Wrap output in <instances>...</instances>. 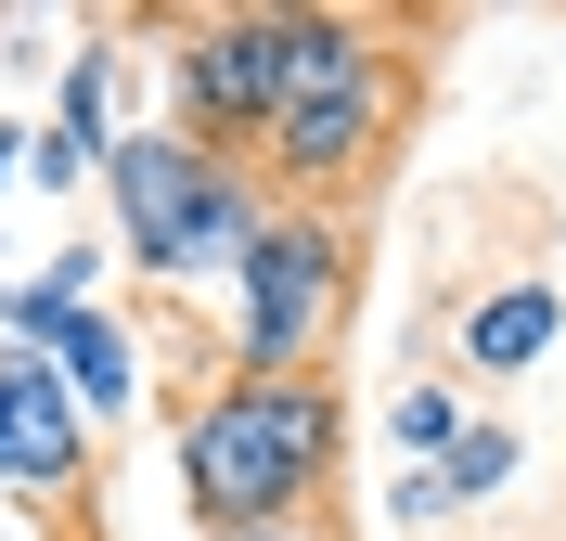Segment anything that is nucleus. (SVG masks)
Segmentation results:
<instances>
[{"label":"nucleus","mask_w":566,"mask_h":541,"mask_svg":"<svg viewBox=\"0 0 566 541\" xmlns=\"http://www.w3.org/2000/svg\"><path fill=\"white\" fill-rule=\"evenodd\" d=\"M168 465H180L193 541L296 529V516H322V490L348 465V399H335V374H207L180 399Z\"/></svg>","instance_id":"f257e3e1"},{"label":"nucleus","mask_w":566,"mask_h":541,"mask_svg":"<svg viewBox=\"0 0 566 541\" xmlns=\"http://www.w3.org/2000/svg\"><path fill=\"white\" fill-rule=\"evenodd\" d=\"M399 116H412V52H399L387 13H310V52H296V91L271 104V129L245 143L258 194L271 207H335L348 219L374 194V168L399 155Z\"/></svg>","instance_id":"f03ea898"},{"label":"nucleus","mask_w":566,"mask_h":541,"mask_svg":"<svg viewBox=\"0 0 566 541\" xmlns=\"http://www.w3.org/2000/svg\"><path fill=\"white\" fill-rule=\"evenodd\" d=\"M116 129H129V52H116V27H91L77 52H52V116H39V143H65L77 168L104 180Z\"/></svg>","instance_id":"6e6552de"},{"label":"nucleus","mask_w":566,"mask_h":541,"mask_svg":"<svg viewBox=\"0 0 566 541\" xmlns=\"http://www.w3.org/2000/svg\"><path fill=\"white\" fill-rule=\"evenodd\" d=\"M27 296H39V310H104V246H52L27 271Z\"/></svg>","instance_id":"f8f14e48"},{"label":"nucleus","mask_w":566,"mask_h":541,"mask_svg":"<svg viewBox=\"0 0 566 541\" xmlns=\"http://www.w3.org/2000/svg\"><path fill=\"white\" fill-rule=\"evenodd\" d=\"M52 374H65V399L91 413V438H116L142 413V323L129 310H77V323H52Z\"/></svg>","instance_id":"1a4fd4ad"},{"label":"nucleus","mask_w":566,"mask_h":541,"mask_svg":"<svg viewBox=\"0 0 566 541\" xmlns=\"http://www.w3.org/2000/svg\"><path fill=\"white\" fill-rule=\"evenodd\" d=\"M348 296H360V219L271 207L219 284V374H322L348 335Z\"/></svg>","instance_id":"20e7f679"},{"label":"nucleus","mask_w":566,"mask_h":541,"mask_svg":"<svg viewBox=\"0 0 566 541\" xmlns=\"http://www.w3.org/2000/svg\"><path fill=\"white\" fill-rule=\"evenodd\" d=\"M232 541H335L322 516H296V529H232Z\"/></svg>","instance_id":"2eb2a0df"},{"label":"nucleus","mask_w":566,"mask_h":541,"mask_svg":"<svg viewBox=\"0 0 566 541\" xmlns=\"http://www.w3.org/2000/svg\"><path fill=\"white\" fill-rule=\"evenodd\" d=\"M310 52V0H232V13H180L168 27V129L245 155L271 129V104L296 91Z\"/></svg>","instance_id":"39448f33"},{"label":"nucleus","mask_w":566,"mask_h":541,"mask_svg":"<svg viewBox=\"0 0 566 541\" xmlns=\"http://www.w3.org/2000/svg\"><path fill=\"white\" fill-rule=\"evenodd\" d=\"M387 516H399V529H451V503H438V465H399V477H387Z\"/></svg>","instance_id":"ddd939ff"},{"label":"nucleus","mask_w":566,"mask_h":541,"mask_svg":"<svg viewBox=\"0 0 566 541\" xmlns=\"http://www.w3.org/2000/svg\"><path fill=\"white\" fill-rule=\"evenodd\" d=\"M463 426H476V413H463V387H438V374H399L387 387V451L399 465H438Z\"/></svg>","instance_id":"9b49d317"},{"label":"nucleus","mask_w":566,"mask_h":541,"mask_svg":"<svg viewBox=\"0 0 566 541\" xmlns=\"http://www.w3.org/2000/svg\"><path fill=\"white\" fill-rule=\"evenodd\" d=\"M104 219H116V258H129L155 296H207V284H232V258L258 246L271 194H258L245 155L193 143L168 116H129L116 155H104Z\"/></svg>","instance_id":"7ed1b4c3"},{"label":"nucleus","mask_w":566,"mask_h":541,"mask_svg":"<svg viewBox=\"0 0 566 541\" xmlns=\"http://www.w3.org/2000/svg\"><path fill=\"white\" fill-rule=\"evenodd\" d=\"M515 477H528V438L502 426V413H476V426L438 451V503H451V516H476V503H502Z\"/></svg>","instance_id":"9d476101"},{"label":"nucleus","mask_w":566,"mask_h":541,"mask_svg":"<svg viewBox=\"0 0 566 541\" xmlns=\"http://www.w3.org/2000/svg\"><path fill=\"white\" fill-rule=\"evenodd\" d=\"M554 335H566V296L541 284V271H502V284H476V296H463L451 361L476 374V387H528L541 361H554Z\"/></svg>","instance_id":"0eeeda50"},{"label":"nucleus","mask_w":566,"mask_h":541,"mask_svg":"<svg viewBox=\"0 0 566 541\" xmlns=\"http://www.w3.org/2000/svg\"><path fill=\"white\" fill-rule=\"evenodd\" d=\"M0 503L77 529L91 516V413L65 399V374L39 348H0Z\"/></svg>","instance_id":"423d86ee"},{"label":"nucleus","mask_w":566,"mask_h":541,"mask_svg":"<svg viewBox=\"0 0 566 541\" xmlns=\"http://www.w3.org/2000/svg\"><path fill=\"white\" fill-rule=\"evenodd\" d=\"M0 194H27V129L0 116Z\"/></svg>","instance_id":"4468645a"}]
</instances>
